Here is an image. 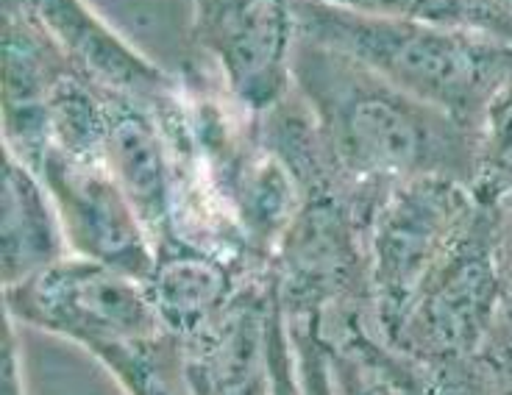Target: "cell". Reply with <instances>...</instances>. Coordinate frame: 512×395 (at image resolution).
<instances>
[{
    "mask_svg": "<svg viewBox=\"0 0 512 395\" xmlns=\"http://www.w3.org/2000/svg\"><path fill=\"white\" fill-rule=\"evenodd\" d=\"M493 248L504 298V320L512 323V192L493 201Z\"/></svg>",
    "mask_w": 512,
    "mask_h": 395,
    "instance_id": "e0dca14e",
    "label": "cell"
},
{
    "mask_svg": "<svg viewBox=\"0 0 512 395\" xmlns=\"http://www.w3.org/2000/svg\"><path fill=\"white\" fill-rule=\"evenodd\" d=\"M387 20L460 28L512 42V0H312Z\"/></svg>",
    "mask_w": 512,
    "mask_h": 395,
    "instance_id": "5bb4252c",
    "label": "cell"
},
{
    "mask_svg": "<svg viewBox=\"0 0 512 395\" xmlns=\"http://www.w3.org/2000/svg\"><path fill=\"white\" fill-rule=\"evenodd\" d=\"M298 39L346 53L412 98L479 128L512 81V42L460 28L387 20L298 0Z\"/></svg>",
    "mask_w": 512,
    "mask_h": 395,
    "instance_id": "7a4b0ae2",
    "label": "cell"
},
{
    "mask_svg": "<svg viewBox=\"0 0 512 395\" xmlns=\"http://www.w3.org/2000/svg\"><path fill=\"white\" fill-rule=\"evenodd\" d=\"M471 190L485 204L512 192V81L496 92L476 128V173Z\"/></svg>",
    "mask_w": 512,
    "mask_h": 395,
    "instance_id": "9a60e30c",
    "label": "cell"
},
{
    "mask_svg": "<svg viewBox=\"0 0 512 395\" xmlns=\"http://www.w3.org/2000/svg\"><path fill=\"white\" fill-rule=\"evenodd\" d=\"M270 395H307L298 370L293 334L276 290H273V323H270Z\"/></svg>",
    "mask_w": 512,
    "mask_h": 395,
    "instance_id": "2e32d148",
    "label": "cell"
},
{
    "mask_svg": "<svg viewBox=\"0 0 512 395\" xmlns=\"http://www.w3.org/2000/svg\"><path fill=\"white\" fill-rule=\"evenodd\" d=\"M3 151L37 170L48 153V101L56 78L67 67L53 39L37 20L17 6L3 3Z\"/></svg>",
    "mask_w": 512,
    "mask_h": 395,
    "instance_id": "9c48e42d",
    "label": "cell"
},
{
    "mask_svg": "<svg viewBox=\"0 0 512 395\" xmlns=\"http://www.w3.org/2000/svg\"><path fill=\"white\" fill-rule=\"evenodd\" d=\"M482 201L454 179H412L376 201L368 223L373 332L393 343L426 279L471 226Z\"/></svg>",
    "mask_w": 512,
    "mask_h": 395,
    "instance_id": "3957f363",
    "label": "cell"
},
{
    "mask_svg": "<svg viewBox=\"0 0 512 395\" xmlns=\"http://www.w3.org/2000/svg\"><path fill=\"white\" fill-rule=\"evenodd\" d=\"M70 256L51 192L37 173L3 151L0 170V279L17 287Z\"/></svg>",
    "mask_w": 512,
    "mask_h": 395,
    "instance_id": "7c38bea8",
    "label": "cell"
},
{
    "mask_svg": "<svg viewBox=\"0 0 512 395\" xmlns=\"http://www.w3.org/2000/svg\"><path fill=\"white\" fill-rule=\"evenodd\" d=\"M293 87L315 117L334 179L373 209L412 179L474 184L476 131L346 53L298 39Z\"/></svg>",
    "mask_w": 512,
    "mask_h": 395,
    "instance_id": "6da1fadb",
    "label": "cell"
},
{
    "mask_svg": "<svg viewBox=\"0 0 512 395\" xmlns=\"http://www.w3.org/2000/svg\"><path fill=\"white\" fill-rule=\"evenodd\" d=\"M3 370H0V395H28L23 370H20V351L14 337L12 318L3 312Z\"/></svg>",
    "mask_w": 512,
    "mask_h": 395,
    "instance_id": "ac0fdd59",
    "label": "cell"
},
{
    "mask_svg": "<svg viewBox=\"0 0 512 395\" xmlns=\"http://www.w3.org/2000/svg\"><path fill=\"white\" fill-rule=\"evenodd\" d=\"M101 95L106 103L103 165L123 187L154 248H159L170 240V153L165 131L151 106L120 95Z\"/></svg>",
    "mask_w": 512,
    "mask_h": 395,
    "instance_id": "30bf717a",
    "label": "cell"
},
{
    "mask_svg": "<svg viewBox=\"0 0 512 395\" xmlns=\"http://www.w3.org/2000/svg\"><path fill=\"white\" fill-rule=\"evenodd\" d=\"M270 268L256 273L229 304L184 343L192 395H270Z\"/></svg>",
    "mask_w": 512,
    "mask_h": 395,
    "instance_id": "ba28073f",
    "label": "cell"
},
{
    "mask_svg": "<svg viewBox=\"0 0 512 395\" xmlns=\"http://www.w3.org/2000/svg\"><path fill=\"white\" fill-rule=\"evenodd\" d=\"M53 39L78 76L106 95H120L142 106H162L179 90L173 76L140 53L128 39L92 12L87 0H14Z\"/></svg>",
    "mask_w": 512,
    "mask_h": 395,
    "instance_id": "52a82bcc",
    "label": "cell"
},
{
    "mask_svg": "<svg viewBox=\"0 0 512 395\" xmlns=\"http://www.w3.org/2000/svg\"><path fill=\"white\" fill-rule=\"evenodd\" d=\"M6 315L84 345L92 357L112 345L162 332L145 284L120 270L64 256L3 290Z\"/></svg>",
    "mask_w": 512,
    "mask_h": 395,
    "instance_id": "277c9868",
    "label": "cell"
},
{
    "mask_svg": "<svg viewBox=\"0 0 512 395\" xmlns=\"http://www.w3.org/2000/svg\"><path fill=\"white\" fill-rule=\"evenodd\" d=\"M126 395H192L184 343L170 332H154L95 354Z\"/></svg>",
    "mask_w": 512,
    "mask_h": 395,
    "instance_id": "4fadbf2b",
    "label": "cell"
},
{
    "mask_svg": "<svg viewBox=\"0 0 512 395\" xmlns=\"http://www.w3.org/2000/svg\"><path fill=\"white\" fill-rule=\"evenodd\" d=\"M192 45L234 101L265 115L293 90L298 0H192Z\"/></svg>",
    "mask_w": 512,
    "mask_h": 395,
    "instance_id": "5b68a950",
    "label": "cell"
},
{
    "mask_svg": "<svg viewBox=\"0 0 512 395\" xmlns=\"http://www.w3.org/2000/svg\"><path fill=\"white\" fill-rule=\"evenodd\" d=\"M265 273V270H259ZM256 273L204 248L170 237L156 248V265L142 281L162 329L187 343Z\"/></svg>",
    "mask_w": 512,
    "mask_h": 395,
    "instance_id": "8fae6325",
    "label": "cell"
},
{
    "mask_svg": "<svg viewBox=\"0 0 512 395\" xmlns=\"http://www.w3.org/2000/svg\"><path fill=\"white\" fill-rule=\"evenodd\" d=\"M34 173L51 192L70 256L101 262L137 281L151 276L154 240L109 167L48 151Z\"/></svg>",
    "mask_w": 512,
    "mask_h": 395,
    "instance_id": "8992f818",
    "label": "cell"
}]
</instances>
